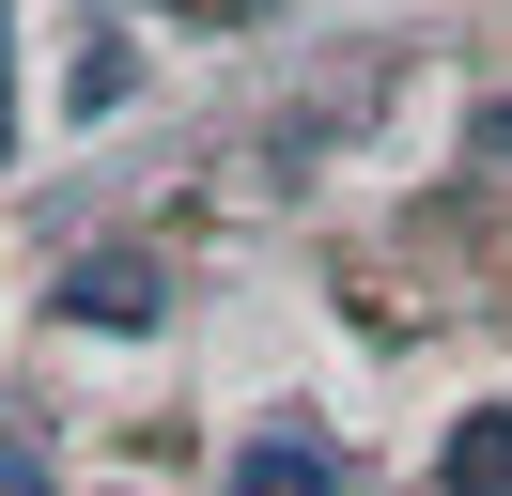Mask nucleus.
Listing matches in <instances>:
<instances>
[{"label": "nucleus", "instance_id": "f257e3e1", "mask_svg": "<svg viewBox=\"0 0 512 496\" xmlns=\"http://www.w3.org/2000/svg\"><path fill=\"white\" fill-rule=\"evenodd\" d=\"M63 310H78V326H156V310H171V279L140 264V248H94V264L63 279Z\"/></svg>", "mask_w": 512, "mask_h": 496}, {"label": "nucleus", "instance_id": "f03ea898", "mask_svg": "<svg viewBox=\"0 0 512 496\" xmlns=\"http://www.w3.org/2000/svg\"><path fill=\"white\" fill-rule=\"evenodd\" d=\"M435 496H512V403H481V419L435 450Z\"/></svg>", "mask_w": 512, "mask_h": 496}, {"label": "nucleus", "instance_id": "7ed1b4c3", "mask_svg": "<svg viewBox=\"0 0 512 496\" xmlns=\"http://www.w3.org/2000/svg\"><path fill=\"white\" fill-rule=\"evenodd\" d=\"M342 481V465L311 450V434H249V450H233V496H326Z\"/></svg>", "mask_w": 512, "mask_h": 496}, {"label": "nucleus", "instance_id": "20e7f679", "mask_svg": "<svg viewBox=\"0 0 512 496\" xmlns=\"http://www.w3.org/2000/svg\"><path fill=\"white\" fill-rule=\"evenodd\" d=\"M140 93V47H78V78H63V109H125Z\"/></svg>", "mask_w": 512, "mask_h": 496}, {"label": "nucleus", "instance_id": "39448f33", "mask_svg": "<svg viewBox=\"0 0 512 496\" xmlns=\"http://www.w3.org/2000/svg\"><path fill=\"white\" fill-rule=\"evenodd\" d=\"M0 496H47V450H32V434H0Z\"/></svg>", "mask_w": 512, "mask_h": 496}, {"label": "nucleus", "instance_id": "423d86ee", "mask_svg": "<svg viewBox=\"0 0 512 496\" xmlns=\"http://www.w3.org/2000/svg\"><path fill=\"white\" fill-rule=\"evenodd\" d=\"M0 155H16V0H0Z\"/></svg>", "mask_w": 512, "mask_h": 496}, {"label": "nucleus", "instance_id": "0eeeda50", "mask_svg": "<svg viewBox=\"0 0 512 496\" xmlns=\"http://www.w3.org/2000/svg\"><path fill=\"white\" fill-rule=\"evenodd\" d=\"M481 155H497V171H512V109H481Z\"/></svg>", "mask_w": 512, "mask_h": 496}]
</instances>
